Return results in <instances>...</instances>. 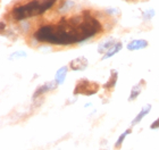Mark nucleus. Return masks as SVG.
Returning <instances> with one entry per match:
<instances>
[{
  "label": "nucleus",
  "instance_id": "f257e3e1",
  "mask_svg": "<svg viewBox=\"0 0 159 150\" xmlns=\"http://www.w3.org/2000/svg\"><path fill=\"white\" fill-rule=\"evenodd\" d=\"M57 2V0H31L25 5L16 6L11 10V16L16 22L26 20L27 18L38 16L46 13L47 10Z\"/></svg>",
  "mask_w": 159,
  "mask_h": 150
},
{
  "label": "nucleus",
  "instance_id": "f03ea898",
  "mask_svg": "<svg viewBox=\"0 0 159 150\" xmlns=\"http://www.w3.org/2000/svg\"><path fill=\"white\" fill-rule=\"evenodd\" d=\"M99 90V85L96 82H91V81L82 79L77 82L74 94H84V96H92L96 94Z\"/></svg>",
  "mask_w": 159,
  "mask_h": 150
},
{
  "label": "nucleus",
  "instance_id": "7ed1b4c3",
  "mask_svg": "<svg viewBox=\"0 0 159 150\" xmlns=\"http://www.w3.org/2000/svg\"><path fill=\"white\" fill-rule=\"evenodd\" d=\"M89 65V61L85 57H77L75 59H73L70 63V70H85L86 66Z\"/></svg>",
  "mask_w": 159,
  "mask_h": 150
},
{
  "label": "nucleus",
  "instance_id": "20e7f679",
  "mask_svg": "<svg viewBox=\"0 0 159 150\" xmlns=\"http://www.w3.org/2000/svg\"><path fill=\"white\" fill-rule=\"evenodd\" d=\"M57 84L58 83H57L56 80H55L53 82H47V83H44L43 85H40L37 90H35V92H34L33 99H35V98H38L39 96L46 93V92H48V91H50V90H55L57 88Z\"/></svg>",
  "mask_w": 159,
  "mask_h": 150
},
{
  "label": "nucleus",
  "instance_id": "39448f33",
  "mask_svg": "<svg viewBox=\"0 0 159 150\" xmlns=\"http://www.w3.org/2000/svg\"><path fill=\"white\" fill-rule=\"evenodd\" d=\"M148 47V41L147 40H133L131 41L129 44H127V49L129 50H140V49H144V48Z\"/></svg>",
  "mask_w": 159,
  "mask_h": 150
},
{
  "label": "nucleus",
  "instance_id": "423d86ee",
  "mask_svg": "<svg viewBox=\"0 0 159 150\" xmlns=\"http://www.w3.org/2000/svg\"><path fill=\"white\" fill-rule=\"evenodd\" d=\"M144 83H146L144 80H141L139 83L136 84V85H134V87L132 88V90H131V94H129V101L135 100L136 98L139 97V94L141 93V91H142V87L144 85Z\"/></svg>",
  "mask_w": 159,
  "mask_h": 150
},
{
  "label": "nucleus",
  "instance_id": "0eeeda50",
  "mask_svg": "<svg viewBox=\"0 0 159 150\" xmlns=\"http://www.w3.org/2000/svg\"><path fill=\"white\" fill-rule=\"evenodd\" d=\"M115 43H116V40H115L114 38H110V39H108V40H106L105 42H102V43L100 44L99 48H98V52L103 53L105 51L107 52V51H108L110 48L113 47Z\"/></svg>",
  "mask_w": 159,
  "mask_h": 150
},
{
  "label": "nucleus",
  "instance_id": "6e6552de",
  "mask_svg": "<svg viewBox=\"0 0 159 150\" xmlns=\"http://www.w3.org/2000/svg\"><path fill=\"white\" fill-rule=\"evenodd\" d=\"M150 109H151V106H150V105H146V106L143 107L142 110H141V111H140V113L138 114V115H136L135 118H134V120H132V125H136L138 123H140L143 117L149 114Z\"/></svg>",
  "mask_w": 159,
  "mask_h": 150
},
{
  "label": "nucleus",
  "instance_id": "1a4fd4ad",
  "mask_svg": "<svg viewBox=\"0 0 159 150\" xmlns=\"http://www.w3.org/2000/svg\"><path fill=\"white\" fill-rule=\"evenodd\" d=\"M123 48V43L122 42H116V43L114 44L113 47L110 48L106 53H105V56L102 57V59H107V58H110L111 56H114L115 53H117L118 51H120V49Z\"/></svg>",
  "mask_w": 159,
  "mask_h": 150
},
{
  "label": "nucleus",
  "instance_id": "9d476101",
  "mask_svg": "<svg viewBox=\"0 0 159 150\" xmlns=\"http://www.w3.org/2000/svg\"><path fill=\"white\" fill-rule=\"evenodd\" d=\"M116 82H117V70H111V74H110V77L109 80L107 81L106 84L103 85V88H106V89H111L116 85Z\"/></svg>",
  "mask_w": 159,
  "mask_h": 150
},
{
  "label": "nucleus",
  "instance_id": "9b49d317",
  "mask_svg": "<svg viewBox=\"0 0 159 150\" xmlns=\"http://www.w3.org/2000/svg\"><path fill=\"white\" fill-rule=\"evenodd\" d=\"M66 74H67V67L64 66L61 68L57 70V74H56V82L58 84H63L65 79H66Z\"/></svg>",
  "mask_w": 159,
  "mask_h": 150
},
{
  "label": "nucleus",
  "instance_id": "f8f14e48",
  "mask_svg": "<svg viewBox=\"0 0 159 150\" xmlns=\"http://www.w3.org/2000/svg\"><path fill=\"white\" fill-rule=\"evenodd\" d=\"M129 133H131V130H127L126 132H124V133L120 134V137L118 138L117 142L115 143V147H116L117 149H119V148H120V146H122V143H123V141L125 140V138L127 137V134H129Z\"/></svg>",
  "mask_w": 159,
  "mask_h": 150
},
{
  "label": "nucleus",
  "instance_id": "ddd939ff",
  "mask_svg": "<svg viewBox=\"0 0 159 150\" xmlns=\"http://www.w3.org/2000/svg\"><path fill=\"white\" fill-rule=\"evenodd\" d=\"M74 6V1H70V0H67V1H64V6L60 7L59 10L61 13H65V11H68V10Z\"/></svg>",
  "mask_w": 159,
  "mask_h": 150
},
{
  "label": "nucleus",
  "instance_id": "4468645a",
  "mask_svg": "<svg viewBox=\"0 0 159 150\" xmlns=\"http://www.w3.org/2000/svg\"><path fill=\"white\" fill-rule=\"evenodd\" d=\"M25 56H26V53L24 52V51H17V52H14L10 55L9 60H13L15 58H20V57H25Z\"/></svg>",
  "mask_w": 159,
  "mask_h": 150
},
{
  "label": "nucleus",
  "instance_id": "2eb2a0df",
  "mask_svg": "<svg viewBox=\"0 0 159 150\" xmlns=\"http://www.w3.org/2000/svg\"><path fill=\"white\" fill-rule=\"evenodd\" d=\"M150 129H152V130H157V129H159V118H157V120H155L151 125H150Z\"/></svg>",
  "mask_w": 159,
  "mask_h": 150
},
{
  "label": "nucleus",
  "instance_id": "dca6fc26",
  "mask_svg": "<svg viewBox=\"0 0 159 150\" xmlns=\"http://www.w3.org/2000/svg\"><path fill=\"white\" fill-rule=\"evenodd\" d=\"M143 15H144V16H147V17H146L147 20H149L150 17H152L153 15H155V11H153L152 9H149V10H148V11H147V13L143 14Z\"/></svg>",
  "mask_w": 159,
  "mask_h": 150
}]
</instances>
